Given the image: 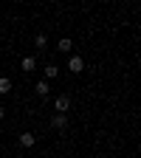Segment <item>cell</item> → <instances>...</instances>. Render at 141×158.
Here are the masks:
<instances>
[{"label":"cell","mask_w":141,"mask_h":158,"mask_svg":"<svg viewBox=\"0 0 141 158\" xmlns=\"http://www.w3.org/2000/svg\"><path fill=\"white\" fill-rule=\"evenodd\" d=\"M51 127H54V130H65V127H68V116H65V113H56V116L51 118Z\"/></svg>","instance_id":"obj_1"},{"label":"cell","mask_w":141,"mask_h":158,"mask_svg":"<svg viewBox=\"0 0 141 158\" xmlns=\"http://www.w3.org/2000/svg\"><path fill=\"white\" fill-rule=\"evenodd\" d=\"M71 107V99L68 96H56V113H65Z\"/></svg>","instance_id":"obj_2"},{"label":"cell","mask_w":141,"mask_h":158,"mask_svg":"<svg viewBox=\"0 0 141 158\" xmlns=\"http://www.w3.org/2000/svg\"><path fill=\"white\" fill-rule=\"evenodd\" d=\"M73 73H79V71H82L85 68V62H82V56H71V65H68Z\"/></svg>","instance_id":"obj_3"},{"label":"cell","mask_w":141,"mask_h":158,"mask_svg":"<svg viewBox=\"0 0 141 158\" xmlns=\"http://www.w3.org/2000/svg\"><path fill=\"white\" fill-rule=\"evenodd\" d=\"M20 144L23 147H34V135L31 133H20Z\"/></svg>","instance_id":"obj_4"},{"label":"cell","mask_w":141,"mask_h":158,"mask_svg":"<svg viewBox=\"0 0 141 158\" xmlns=\"http://www.w3.org/2000/svg\"><path fill=\"white\" fill-rule=\"evenodd\" d=\"M9 90H11V79L0 76V93H9Z\"/></svg>","instance_id":"obj_5"},{"label":"cell","mask_w":141,"mask_h":158,"mask_svg":"<svg viewBox=\"0 0 141 158\" xmlns=\"http://www.w3.org/2000/svg\"><path fill=\"white\" fill-rule=\"evenodd\" d=\"M48 90H51V88H48L45 79H43V82H37V93H39V96H48Z\"/></svg>","instance_id":"obj_6"},{"label":"cell","mask_w":141,"mask_h":158,"mask_svg":"<svg viewBox=\"0 0 141 158\" xmlns=\"http://www.w3.org/2000/svg\"><path fill=\"white\" fill-rule=\"evenodd\" d=\"M34 68H37L34 56H26V59H23V71H34Z\"/></svg>","instance_id":"obj_7"},{"label":"cell","mask_w":141,"mask_h":158,"mask_svg":"<svg viewBox=\"0 0 141 158\" xmlns=\"http://www.w3.org/2000/svg\"><path fill=\"white\" fill-rule=\"evenodd\" d=\"M56 48H59V51H65V54H68V51L73 48V43H71V40H59V45H56Z\"/></svg>","instance_id":"obj_8"},{"label":"cell","mask_w":141,"mask_h":158,"mask_svg":"<svg viewBox=\"0 0 141 158\" xmlns=\"http://www.w3.org/2000/svg\"><path fill=\"white\" fill-rule=\"evenodd\" d=\"M45 76L54 79V76H56V65H48V68H45Z\"/></svg>","instance_id":"obj_9"},{"label":"cell","mask_w":141,"mask_h":158,"mask_svg":"<svg viewBox=\"0 0 141 158\" xmlns=\"http://www.w3.org/2000/svg\"><path fill=\"white\" fill-rule=\"evenodd\" d=\"M45 43H48L45 34H39V37H37V48H45Z\"/></svg>","instance_id":"obj_10"},{"label":"cell","mask_w":141,"mask_h":158,"mask_svg":"<svg viewBox=\"0 0 141 158\" xmlns=\"http://www.w3.org/2000/svg\"><path fill=\"white\" fill-rule=\"evenodd\" d=\"M3 116H6V110H3V107H0V118H3Z\"/></svg>","instance_id":"obj_11"}]
</instances>
